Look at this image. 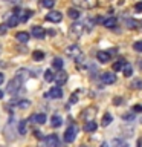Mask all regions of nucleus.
Segmentation results:
<instances>
[{"label":"nucleus","mask_w":142,"mask_h":147,"mask_svg":"<svg viewBox=\"0 0 142 147\" xmlns=\"http://www.w3.org/2000/svg\"><path fill=\"white\" fill-rule=\"evenodd\" d=\"M104 26H105V28H113V26H116V18H115V17L105 18V20H104Z\"/></svg>","instance_id":"23"},{"label":"nucleus","mask_w":142,"mask_h":147,"mask_svg":"<svg viewBox=\"0 0 142 147\" xmlns=\"http://www.w3.org/2000/svg\"><path fill=\"white\" fill-rule=\"evenodd\" d=\"M96 58H98V61H101V63H107V61H110L112 55H110V52H105V51H99V52L96 54Z\"/></svg>","instance_id":"14"},{"label":"nucleus","mask_w":142,"mask_h":147,"mask_svg":"<svg viewBox=\"0 0 142 147\" xmlns=\"http://www.w3.org/2000/svg\"><path fill=\"white\" fill-rule=\"evenodd\" d=\"M112 115H110V113H104V117H102V123H101V124H102V126H109V124L110 123H112Z\"/></svg>","instance_id":"28"},{"label":"nucleus","mask_w":142,"mask_h":147,"mask_svg":"<svg viewBox=\"0 0 142 147\" xmlns=\"http://www.w3.org/2000/svg\"><path fill=\"white\" fill-rule=\"evenodd\" d=\"M139 25H141V23L137 20H133V18H128V20H127V28H130V29H136Z\"/></svg>","instance_id":"26"},{"label":"nucleus","mask_w":142,"mask_h":147,"mask_svg":"<svg viewBox=\"0 0 142 147\" xmlns=\"http://www.w3.org/2000/svg\"><path fill=\"white\" fill-rule=\"evenodd\" d=\"M44 80L48 81V83H50V81H54V80H55V74L50 71V69L44 71Z\"/></svg>","instance_id":"25"},{"label":"nucleus","mask_w":142,"mask_h":147,"mask_svg":"<svg viewBox=\"0 0 142 147\" xmlns=\"http://www.w3.org/2000/svg\"><path fill=\"white\" fill-rule=\"evenodd\" d=\"M25 78H26V75H23V71H18L17 75L8 83V87H6L8 94H17L18 90H21V86H23Z\"/></svg>","instance_id":"1"},{"label":"nucleus","mask_w":142,"mask_h":147,"mask_svg":"<svg viewBox=\"0 0 142 147\" xmlns=\"http://www.w3.org/2000/svg\"><path fill=\"white\" fill-rule=\"evenodd\" d=\"M133 49H135L136 52H142V41H135V43H133Z\"/></svg>","instance_id":"32"},{"label":"nucleus","mask_w":142,"mask_h":147,"mask_svg":"<svg viewBox=\"0 0 142 147\" xmlns=\"http://www.w3.org/2000/svg\"><path fill=\"white\" fill-rule=\"evenodd\" d=\"M122 103V100H121V96H116V98H115L113 100V104L115 106H119V104H121Z\"/></svg>","instance_id":"37"},{"label":"nucleus","mask_w":142,"mask_h":147,"mask_svg":"<svg viewBox=\"0 0 142 147\" xmlns=\"http://www.w3.org/2000/svg\"><path fill=\"white\" fill-rule=\"evenodd\" d=\"M67 16L70 17V18H73V20H76V18H80L81 12L78 11V9H75V8H70V9L67 11Z\"/></svg>","instance_id":"20"},{"label":"nucleus","mask_w":142,"mask_h":147,"mask_svg":"<svg viewBox=\"0 0 142 147\" xmlns=\"http://www.w3.org/2000/svg\"><path fill=\"white\" fill-rule=\"evenodd\" d=\"M133 112H135V113H142V106L141 104L133 106Z\"/></svg>","instance_id":"35"},{"label":"nucleus","mask_w":142,"mask_h":147,"mask_svg":"<svg viewBox=\"0 0 142 147\" xmlns=\"http://www.w3.org/2000/svg\"><path fill=\"white\" fill-rule=\"evenodd\" d=\"M50 124H52V127H60L63 124V118L60 117V115H54V117L50 118Z\"/></svg>","instance_id":"18"},{"label":"nucleus","mask_w":142,"mask_h":147,"mask_svg":"<svg viewBox=\"0 0 142 147\" xmlns=\"http://www.w3.org/2000/svg\"><path fill=\"white\" fill-rule=\"evenodd\" d=\"M96 127H98V124H96L93 119H90V121H86V124H84V130H86L87 133L95 132V130H96Z\"/></svg>","instance_id":"15"},{"label":"nucleus","mask_w":142,"mask_h":147,"mask_svg":"<svg viewBox=\"0 0 142 147\" xmlns=\"http://www.w3.org/2000/svg\"><path fill=\"white\" fill-rule=\"evenodd\" d=\"M11 104L14 106H18V107H21V109H25L27 107V106H31V103L27 100H20V101H11Z\"/></svg>","instance_id":"21"},{"label":"nucleus","mask_w":142,"mask_h":147,"mask_svg":"<svg viewBox=\"0 0 142 147\" xmlns=\"http://www.w3.org/2000/svg\"><path fill=\"white\" fill-rule=\"evenodd\" d=\"M46 96L48 98H52V100H58V98H61L63 96V90H61V87L60 86H54L52 89H50L48 94H46Z\"/></svg>","instance_id":"7"},{"label":"nucleus","mask_w":142,"mask_h":147,"mask_svg":"<svg viewBox=\"0 0 142 147\" xmlns=\"http://www.w3.org/2000/svg\"><path fill=\"white\" fill-rule=\"evenodd\" d=\"M55 81H57V84H58V86H63L64 83L67 81V72L60 71L58 74H55Z\"/></svg>","instance_id":"12"},{"label":"nucleus","mask_w":142,"mask_h":147,"mask_svg":"<svg viewBox=\"0 0 142 147\" xmlns=\"http://www.w3.org/2000/svg\"><path fill=\"white\" fill-rule=\"evenodd\" d=\"M0 98H3V92L2 90H0Z\"/></svg>","instance_id":"43"},{"label":"nucleus","mask_w":142,"mask_h":147,"mask_svg":"<svg viewBox=\"0 0 142 147\" xmlns=\"http://www.w3.org/2000/svg\"><path fill=\"white\" fill-rule=\"evenodd\" d=\"M41 5H43L44 8L50 9V8H54V5H55V0H41Z\"/></svg>","instance_id":"30"},{"label":"nucleus","mask_w":142,"mask_h":147,"mask_svg":"<svg viewBox=\"0 0 142 147\" xmlns=\"http://www.w3.org/2000/svg\"><path fill=\"white\" fill-rule=\"evenodd\" d=\"M80 147H87V146H80Z\"/></svg>","instance_id":"44"},{"label":"nucleus","mask_w":142,"mask_h":147,"mask_svg":"<svg viewBox=\"0 0 142 147\" xmlns=\"http://www.w3.org/2000/svg\"><path fill=\"white\" fill-rule=\"evenodd\" d=\"M32 121H35L37 124H44L46 123V115L44 113H37L32 117Z\"/></svg>","instance_id":"19"},{"label":"nucleus","mask_w":142,"mask_h":147,"mask_svg":"<svg viewBox=\"0 0 142 147\" xmlns=\"http://www.w3.org/2000/svg\"><path fill=\"white\" fill-rule=\"evenodd\" d=\"M73 5H75V6H80L82 9H92L98 5V2H96V0H73Z\"/></svg>","instance_id":"3"},{"label":"nucleus","mask_w":142,"mask_h":147,"mask_svg":"<svg viewBox=\"0 0 142 147\" xmlns=\"http://www.w3.org/2000/svg\"><path fill=\"white\" fill-rule=\"evenodd\" d=\"M124 75L125 77H131V74H133V67L130 66V64H124Z\"/></svg>","instance_id":"29"},{"label":"nucleus","mask_w":142,"mask_h":147,"mask_svg":"<svg viewBox=\"0 0 142 147\" xmlns=\"http://www.w3.org/2000/svg\"><path fill=\"white\" fill-rule=\"evenodd\" d=\"M124 119H133V115H124Z\"/></svg>","instance_id":"41"},{"label":"nucleus","mask_w":142,"mask_h":147,"mask_svg":"<svg viewBox=\"0 0 142 147\" xmlns=\"http://www.w3.org/2000/svg\"><path fill=\"white\" fill-rule=\"evenodd\" d=\"M135 9H136V11H142V2H137L136 5H135Z\"/></svg>","instance_id":"38"},{"label":"nucleus","mask_w":142,"mask_h":147,"mask_svg":"<svg viewBox=\"0 0 142 147\" xmlns=\"http://www.w3.org/2000/svg\"><path fill=\"white\" fill-rule=\"evenodd\" d=\"M32 55H34V60H37V61H40V60H43V58H44V54H43V52H40V51H35V52L32 54Z\"/></svg>","instance_id":"31"},{"label":"nucleus","mask_w":142,"mask_h":147,"mask_svg":"<svg viewBox=\"0 0 142 147\" xmlns=\"http://www.w3.org/2000/svg\"><path fill=\"white\" fill-rule=\"evenodd\" d=\"M124 67V63L122 61H116V63H113V71H121V69Z\"/></svg>","instance_id":"33"},{"label":"nucleus","mask_w":142,"mask_h":147,"mask_svg":"<svg viewBox=\"0 0 142 147\" xmlns=\"http://www.w3.org/2000/svg\"><path fill=\"white\" fill-rule=\"evenodd\" d=\"M26 119H21L20 123H18V133L20 135H26Z\"/></svg>","instance_id":"24"},{"label":"nucleus","mask_w":142,"mask_h":147,"mask_svg":"<svg viewBox=\"0 0 142 147\" xmlns=\"http://www.w3.org/2000/svg\"><path fill=\"white\" fill-rule=\"evenodd\" d=\"M101 147H109V144H105V142H104V144H101Z\"/></svg>","instance_id":"42"},{"label":"nucleus","mask_w":142,"mask_h":147,"mask_svg":"<svg viewBox=\"0 0 142 147\" xmlns=\"http://www.w3.org/2000/svg\"><path fill=\"white\" fill-rule=\"evenodd\" d=\"M63 66H64V63H63L61 58H54V61H52V67H54V69H58V71H61Z\"/></svg>","instance_id":"22"},{"label":"nucleus","mask_w":142,"mask_h":147,"mask_svg":"<svg viewBox=\"0 0 142 147\" xmlns=\"http://www.w3.org/2000/svg\"><path fill=\"white\" fill-rule=\"evenodd\" d=\"M44 146L46 147H60V140L57 135H49L44 138Z\"/></svg>","instance_id":"8"},{"label":"nucleus","mask_w":142,"mask_h":147,"mask_svg":"<svg viewBox=\"0 0 142 147\" xmlns=\"http://www.w3.org/2000/svg\"><path fill=\"white\" fill-rule=\"evenodd\" d=\"M8 31V25H0V35H5Z\"/></svg>","instance_id":"36"},{"label":"nucleus","mask_w":142,"mask_h":147,"mask_svg":"<svg viewBox=\"0 0 142 147\" xmlns=\"http://www.w3.org/2000/svg\"><path fill=\"white\" fill-rule=\"evenodd\" d=\"M18 22H20L18 16H17V14H12V16L8 18V23H6V25H8V28H15V26L18 25Z\"/></svg>","instance_id":"16"},{"label":"nucleus","mask_w":142,"mask_h":147,"mask_svg":"<svg viewBox=\"0 0 142 147\" xmlns=\"http://www.w3.org/2000/svg\"><path fill=\"white\" fill-rule=\"evenodd\" d=\"M112 144H113V147H128L125 142L121 140V138H115V140L112 141Z\"/></svg>","instance_id":"27"},{"label":"nucleus","mask_w":142,"mask_h":147,"mask_svg":"<svg viewBox=\"0 0 142 147\" xmlns=\"http://www.w3.org/2000/svg\"><path fill=\"white\" fill-rule=\"evenodd\" d=\"M14 14H17L18 18H20V22L25 23V22L29 20V17L32 16V11H31V9H25V11H18V9H15V12H14Z\"/></svg>","instance_id":"10"},{"label":"nucleus","mask_w":142,"mask_h":147,"mask_svg":"<svg viewBox=\"0 0 142 147\" xmlns=\"http://www.w3.org/2000/svg\"><path fill=\"white\" fill-rule=\"evenodd\" d=\"M96 115V109L95 107H89V109H86L84 112H82L81 117L86 119V121H90V119H93V117Z\"/></svg>","instance_id":"13"},{"label":"nucleus","mask_w":142,"mask_h":147,"mask_svg":"<svg viewBox=\"0 0 142 147\" xmlns=\"http://www.w3.org/2000/svg\"><path fill=\"white\" fill-rule=\"evenodd\" d=\"M131 86L135 87V89H142V80H135L131 83Z\"/></svg>","instance_id":"34"},{"label":"nucleus","mask_w":142,"mask_h":147,"mask_svg":"<svg viewBox=\"0 0 142 147\" xmlns=\"http://www.w3.org/2000/svg\"><path fill=\"white\" fill-rule=\"evenodd\" d=\"M76 133H78V127L75 124H72V126H69L66 129V132H64V141L66 142H73L76 138Z\"/></svg>","instance_id":"2"},{"label":"nucleus","mask_w":142,"mask_h":147,"mask_svg":"<svg viewBox=\"0 0 142 147\" xmlns=\"http://www.w3.org/2000/svg\"><path fill=\"white\" fill-rule=\"evenodd\" d=\"M101 81L104 84H113V83H116V75L112 72H104L101 74Z\"/></svg>","instance_id":"9"},{"label":"nucleus","mask_w":142,"mask_h":147,"mask_svg":"<svg viewBox=\"0 0 142 147\" xmlns=\"http://www.w3.org/2000/svg\"><path fill=\"white\" fill-rule=\"evenodd\" d=\"M66 54H67V57H70V58H80L81 57V49L78 45H70V46H67Z\"/></svg>","instance_id":"5"},{"label":"nucleus","mask_w":142,"mask_h":147,"mask_svg":"<svg viewBox=\"0 0 142 147\" xmlns=\"http://www.w3.org/2000/svg\"><path fill=\"white\" fill-rule=\"evenodd\" d=\"M31 34L34 35L35 38H44V37H46V31L41 26H34V28H32V31H31Z\"/></svg>","instance_id":"11"},{"label":"nucleus","mask_w":142,"mask_h":147,"mask_svg":"<svg viewBox=\"0 0 142 147\" xmlns=\"http://www.w3.org/2000/svg\"><path fill=\"white\" fill-rule=\"evenodd\" d=\"M46 20L52 22V23H60L63 20V14L60 11H50V12H48V16H46Z\"/></svg>","instance_id":"6"},{"label":"nucleus","mask_w":142,"mask_h":147,"mask_svg":"<svg viewBox=\"0 0 142 147\" xmlns=\"http://www.w3.org/2000/svg\"><path fill=\"white\" fill-rule=\"evenodd\" d=\"M3 81H5V74L0 72V84H3Z\"/></svg>","instance_id":"40"},{"label":"nucleus","mask_w":142,"mask_h":147,"mask_svg":"<svg viewBox=\"0 0 142 147\" xmlns=\"http://www.w3.org/2000/svg\"><path fill=\"white\" fill-rule=\"evenodd\" d=\"M15 38H17V41H20V43H26V41L29 40V34H27V32H25V31L17 32Z\"/></svg>","instance_id":"17"},{"label":"nucleus","mask_w":142,"mask_h":147,"mask_svg":"<svg viewBox=\"0 0 142 147\" xmlns=\"http://www.w3.org/2000/svg\"><path fill=\"white\" fill-rule=\"evenodd\" d=\"M82 32H84V25L82 23H73L70 26V35L73 38H80Z\"/></svg>","instance_id":"4"},{"label":"nucleus","mask_w":142,"mask_h":147,"mask_svg":"<svg viewBox=\"0 0 142 147\" xmlns=\"http://www.w3.org/2000/svg\"><path fill=\"white\" fill-rule=\"evenodd\" d=\"M76 101H78V94H73L70 96V103H76Z\"/></svg>","instance_id":"39"}]
</instances>
